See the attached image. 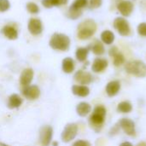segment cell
<instances>
[{
  "instance_id": "cell-1",
  "label": "cell",
  "mask_w": 146,
  "mask_h": 146,
  "mask_svg": "<svg viewBox=\"0 0 146 146\" xmlns=\"http://www.w3.org/2000/svg\"><path fill=\"white\" fill-rule=\"evenodd\" d=\"M105 116H106V110L104 106L98 105L94 109L93 113L89 119V122L92 127H93L95 131H98L101 129L104 122Z\"/></svg>"
},
{
  "instance_id": "cell-2",
  "label": "cell",
  "mask_w": 146,
  "mask_h": 146,
  "mask_svg": "<svg viewBox=\"0 0 146 146\" xmlns=\"http://www.w3.org/2000/svg\"><path fill=\"white\" fill-rule=\"evenodd\" d=\"M125 69L128 74L139 78L146 76V64L142 61L135 60L128 62L126 64Z\"/></svg>"
},
{
  "instance_id": "cell-3",
  "label": "cell",
  "mask_w": 146,
  "mask_h": 146,
  "mask_svg": "<svg viewBox=\"0 0 146 146\" xmlns=\"http://www.w3.org/2000/svg\"><path fill=\"white\" fill-rule=\"evenodd\" d=\"M97 30V25L92 20H86L81 22L78 27V37L80 39L91 38Z\"/></svg>"
},
{
  "instance_id": "cell-4",
  "label": "cell",
  "mask_w": 146,
  "mask_h": 146,
  "mask_svg": "<svg viewBox=\"0 0 146 146\" xmlns=\"http://www.w3.org/2000/svg\"><path fill=\"white\" fill-rule=\"evenodd\" d=\"M70 45L69 38L62 33H54L50 41V46L58 50H67Z\"/></svg>"
},
{
  "instance_id": "cell-5",
  "label": "cell",
  "mask_w": 146,
  "mask_h": 146,
  "mask_svg": "<svg viewBox=\"0 0 146 146\" xmlns=\"http://www.w3.org/2000/svg\"><path fill=\"white\" fill-rule=\"evenodd\" d=\"M78 133V126L75 123H68L63 129L62 133V140L64 143H68L72 141Z\"/></svg>"
},
{
  "instance_id": "cell-6",
  "label": "cell",
  "mask_w": 146,
  "mask_h": 146,
  "mask_svg": "<svg viewBox=\"0 0 146 146\" xmlns=\"http://www.w3.org/2000/svg\"><path fill=\"white\" fill-rule=\"evenodd\" d=\"M114 27L121 36H127L130 33V27L123 17H117L114 21Z\"/></svg>"
},
{
  "instance_id": "cell-7",
  "label": "cell",
  "mask_w": 146,
  "mask_h": 146,
  "mask_svg": "<svg viewBox=\"0 0 146 146\" xmlns=\"http://www.w3.org/2000/svg\"><path fill=\"white\" fill-rule=\"evenodd\" d=\"M53 135V129L50 126H44L39 131V139L43 146H49Z\"/></svg>"
},
{
  "instance_id": "cell-8",
  "label": "cell",
  "mask_w": 146,
  "mask_h": 146,
  "mask_svg": "<svg viewBox=\"0 0 146 146\" xmlns=\"http://www.w3.org/2000/svg\"><path fill=\"white\" fill-rule=\"evenodd\" d=\"M22 94L28 100H35L40 96V89L36 85L27 86L22 90Z\"/></svg>"
},
{
  "instance_id": "cell-9",
  "label": "cell",
  "mask_w": 146,
  "mask_h": 146,
  "mask_svg": "<svg viewBox=\"0 0 146 146\" xmlns=\"http://www.w3.org/2000/svg\"><path fill=\"white\" fill-rule=\"evenodd\" d=\"M119 125L126 134L129 136L135 135V124L132 120L128 118H122L119 121Z\"/></svg>"
},
{
  "instance_id": "cell-10",
  "label": "cell",
  "mask_w": 146,
  "mask_h": 146,
  "mask_svg": "<svg viewBox=\"0 0 146 146\" xmlns=\"http://www.w3.org/2000/svg\"><path fill=\"white\" fill-rule=\"evenodd\" d=\"M74 79L75 80L82 85V86H86L90 84L92 81V76L90 73L83 71V70H79L76 72L75 75H74Z\"/></svg>"
},
{
  "instance_id": "cell-11",
  "label": "cell",
  "mask_w": 146,
  "mask_h": 146,
  "mask_svg": "<svg viewBox=\"0 0 146 146\" xmlns=\"http://www.w3.org/2000/svg\"><path fill=\"white\" fill-rule=\"evenodd\" d=\"M28 30L33 35H38L43 31V25L40 20L32 18L28 22Z\"/></svg>"
},
{
  "instance_id": "cell-12",
  "label": "cell",
  "mask_w": 146,
  "mask_h": 146,
  "mask_svg": "<svg viewBox=\"0 0 146 146\" xmlns=\"http://www.w3.org/2000/svg\"><path fill=\"white\" fill-rule=\"evenodd\" d=\"M117 9L123 16H129L133 10V4L131 1H121L117 5Z\"/></svg>"
},
{
  "instance_id": "cell-13",
  "label": "cell",
  "mask_w": 146,
  "mask_h": 146,
  "mask_svg": "<svg viewBox=\"0 0 146 146\" xmlns=\"http://www.w3.org/2000/svg\"><path fill=\"white\" fill-rule=\"evenodd\" d=\"M33 70L32 68H26L22 71L20 77V83L23 86H27L31 84L33 79Z\"/></svg>"
},
{
  "instance_id": "cell-14",
  "label": "cell",
  "mask_w": 146,
  "mask_h": 146,
  "mask_svg": "<svg viewBox=\"0 0 146 146\" xmlns=\"http://www.w3.org/2000/svg\"><path fill=\"white\" fill-rule=\"evenodd\" d=\"M121 89V83L118 80H113L107 84L106 93L110 97H114L118 94Z\"/></svg>"
},
{
  "instance_id": "cell-15",
  "label": "cell",
  "mask_w": 146,
  "mask_h": 146,
  "mask_svg": "<svg viewBox=\"0 0 146 146\" xmlns=\"http://www.w3.org/2000/svg\"><path fill=\"white\" fill-rule=\"evenodd\" d=\"M108 67V61L104 58H96L92 63V69L95 73L103 72Z\"/></svg>"
},
{
  "instance_id": "cell-16",
  "label": "cell",
  "mask_w": 146,
  "mask_h": 146,
  "mask_svg": "<svg viewBox=\"0 0 146 146\" xmlns=\"http://www.w3.org/2000/svg\"><path fill=\"white\" fill-rule=\"evenodd\" d=\"M72 92L73 94H74L75 96L78 97H81V98H85L87 97L90 93V89L86 86H79V85H74L72 87Z\"/></svg>"
},
{
  "instance_id": "cell-17",
  "label": "cell",
  "mask_w": 146,
  "mask_h": 146,
  "mask_svg": "<svg viewBox=\"0 0 146 146\" xmlns=\"http://www.w3.org/2000/svg\"><path fill=\"white\" fill-rule=\"evenodd\" d=\"M22 102H23L22 98L18 94H12L9 98L7 106H8V108L12 109V110L16 109V108H19L21 105Z\"/></svg>"
},
{
  "instance_id": "cell-18",
  "label": "cell",
  "mask_w": 146,
  "mask_h": 146,
  "mask_svg": "<svg viewBox=\"0 0 146 146\" xmlns=\"http://www.w3.org/2000/svg\"><path fill=\"white\" fill-rule=\"evenodd\" d=\"M91 110H92L91 105L88 103H86V102L80 103L76 107V112L81 117H85L87 115H89Z\"/></svg>"
},
{
  "instance_id": "cell-19",
  "label": "cell",
  "mask_w": 146,
  "mask_h": 146,
  "mask_svg": "<svg viewBox=\"0 0 146 146\" xmlns=\"http://www.w3.org/2000/svg\"><path fill=\"white\" fill-rule=\"evenodd\" d=\"M62 68L64 73L71 74L74 70V62L71 57H66L62 61Z\"/></svg>"
},
{
  "instance_id": "cell-20",
  "label": "cell",
  "mask_w": 146,
  "mask_h": 146,
  "mask_svg": "<svg viewBox=\"0 0 146 146\" xmlns=\"http://www.w3.org/2000/svg\"><path fill=\"white\" fill-rule=\"evenodd\" d=\"M3 33L9 39H15L18 37V33L16 29L10 26H5L3 28Z\"/></svg>"
},
{
  "instance_id": "cell-21",
  "label": "cell",
  "mask_w": 146,
  "mask_h": 146,
  "mask_svg": "<svg viewBox=\"0 0 146 146\" xmlns=\"http://www.w3.org/2000/svg\"><path fill=\"white\" fill-rule=\"evenodd\" d=\"M101 40L106 44H111L115 40V34L110 30H105L101 33Z\"/></svg>"
},
{
  "instance_id": "cell-22",
  "label": "cell",
  "mask_w": 146,
  "mask_h": 146,
  "mask_svg": "<svg viewBox=\"0 0 146 146\" xmlns=\"http://www.w3.org/2000/svg\"><path fill=\"white\" fill-rule=\"evenodd\" d=\"M117 110L121 113H130L133 110V106L131 104V103L127 102V101H124L121 102L118 104L117 106Z\"/></svg>"
},
{
  "instance_id": "cell-23",
  "label": "cell",
  "mask_w": 146,
  "mask_h": 146,
  "mask_svg": "<svg viewBox=\"0 0 146 146\" xmlns=\"http://www.w3.org/2000/svg\"><path fill=\"white\" fill-rule=\"evenodd\" d=\"M88 53H89V49L88 48H79L76 50V53H75L77 60L80 61V62L86 61V58H87Z\"/></svg>"
},
{
  "instance_id": "cell-24",
  "label": "cell",
  "mask_w": 146,
  "mask_h": 146,
  "mask_svg": "<svg viewBox=\"0 0 146 146\" xmlns=\"http://www.w3.org/2000/svg\"><path fill=\"white\" fill-rule=\"evenodd\" d=\"M92 52L95 54V55H98V56H100V55H103L105 51L104 50V47L103 45V44L99 41H96L95 44L92 45Z\"/></svg>"
},
{
  "instance_id": "cell-25",
  "label": "cell",
  "mask_w": 146,
  "mask_h": 146,
  "mask_svg": "<svg viewBox=\"0 0 146 146\" xmlns=\"http://www.w3.org/2000/svg\"><path fill=\"white\" fill-rule=\"evenodd\" d=\"M86 4H87V0H75L71 5V8L76 9H81L82 8L86 7Z\"/></svg>"
},
{
  "instance_id": "cell-26",
  "label": "cell",
  "mask_w": 146,
  "mask_h": 146,
  "mask_svg": "<svg viewBox=\"0 0 146 146\" xmlns=\"http://www.w3.org/2000/svg\"><path fill=\"white\" fill-rule=\"evenodd\" d=\"M125 62V58H124V56L119 52L118 54H116L115 56H114V64L115 66L118 67V66H121Z\"/></svg>"
},
{
  "instance_id": "cell-27",
  "label": "cell",
  "mask_w": 146,
  "mask_h": 146,
  "mask_svg": "<svg viewBox=\"0 0 146 146\" xmlns=\"http://www.w3.org/2000/svg\"><path fill=\"white\" fill-rule=\"evenodd\" d=\"M81 15V10L80 9H73L70 7L69 11H68V16L71 19H76L78 17H80Z\"/></svg>"
},
{
  "instance_id": "cell-28",
  "label": "cell",
  "mask_w": 146,
  "mask_h": 146,
  "mask_svg": "<svg viewBox=\"0 0 146 146\" xmlns=\"http://www.w3.org/2000/svg\"><path fill=\"white\" fill-rule=\"evenodd\" d=\"M27 9L32 14H37L39 11V9H38V5L36 3H28L27 4Z\"/></svg>"
},
{
  "instance_id": "cell-29",
  "label": "cell",
  "mask_w": 146,
  "mask_h": 146,
  "mask_svg": "<svg viewBox=\"0 0 146 146\" xmlns=\"http://www.w3.org/2000/svg\"><path fill=\"white\" fill-rule=\"evenodd\" d=\"M10 3L9 0H0V12H5L9 9Z\"/></svg>"
},
{
  "instance_id": "cell-30",
  "label": "cell",
  "mask_w": 146,
  "mask_h": 146,
  "mask_svg": "<svg viewBox=\"0 0 146 146\" xmlns=\"http://www.w3.org/2000/svg\"><path fill=\"white\" fill-rule=\"evenodd\" d=\"M138 33L141 36L146 37V22H142L138 26Z\"/></svg>"
},
{
  "instance_id": "cell-31",
  "label": "cell",
  "mask_w": 146,
  "mask_h": 146,
  "mask_svg": "<svg viewBox=\"0 0 146 146\" xmlns=\"http://www.w3.org/2000/svg\"><path fill=\"white\" fill-rule=\"evenodd\" d=\"M90 5L93 9L99 8L102 5V0H90Z\"/></svg>"
},
{
  "instance_id": "cell-32",
  "label": "cell",
  "mask_w": 146,
  "mask_h": 146,
  "mask_svg": "<svg viewBox=\"0 0 146 146\" xmlns=\"http://www.w3.org/2000/svg\"><path fill=\"white\" fill-rule=\"evenodd\" d=\"M72 146H91L90 143L86 140H78L73 144Z\"/></svg>"
},
{
  "instance_id": "cell-33",
  "label": "cell",
  "mask_w": 146,
  "mask_h": 146,
  "mask_svg": "<svg viewBox=\"0 0 146 146\" xmlns=\"http://www.w3.org/2000/svg\"><path fill=\"white\" fill-rule=\"evenodd\" d=\"M52 7L53 6H58V5H62V4H65L67 3L68 0H50Z\"/></svg>"
},
{
  "instance_id": "cell-34",
  "label": "cell",
  "mask_w": 146,
  "mask_h": 146,
  "mask_svg": "<svg viewBox=\"0 0 146 146\" xmlns=\"http://www.w3.org/2000/svg\"><path fill=\"white\" fill-rule=\"evenodd\" d=\"M119 53V51H118V49L115 47V46H113L112 48H110V51H109V54H110V56H112V57H114L116 54H118Z\"/></svg>"
},
{
  "instance_id": "cell-35",
  "label": "cell",
  "mask_w": 146,
  "mask_h": 146,
  "mask_svg": "<svg viewBox=\"0 0 146 146\" xmlns=\"http://www.w3.org/2000/svg\"><path fill=\"white\" fill-rule=\"evenodd\" d=\"M43 5L46 8H51L52 7V4H51V2L50 0H43L42 2Z\"/></svg>"
},
{
  "instance_id": "cell-36",
  "label": "cell",
  "mask_w": 146,
  "mask_h": 146,
  "mask_svg": "<svg viewBox=\"0 0 146 146\" xmlns=\"http://www.w3.org/2000/svg\"><path fill=\"white\" fill-rule=\"evenodd\" d=\"M120 146H133L130 142H123V143H121Z\"/></svg>"
},
{
  "instance_id": "cell-37",
  "label": "cell",
  "mask_w": 146,
  "mask_h": 146,
  "mask_svg": "<svg viewBox=\"0 0 146 146\" xmlns=\"http://www.w3.org/2000/svg\"><path fill=\"white\" fill-rule=\"evenodd\" d=\"M137 146H146V144L145 142H141V143H139Z\"/></svg>"
},
{
  "instance_id": "cell-38",
  "label": "cell",
  "mask_w": 146,
  "mask_h": 146,
  "mask_svg": "<svg viewBox=\"0 0 146 146\" xmlns=\"http://www.w3.org/2000/svg\"><path fill=\"white\" fill-rule=\"evenodd\" d=\"M0 146H9V145H6V144H3V143H0Z\"/></svg>"
}]
</instances>
